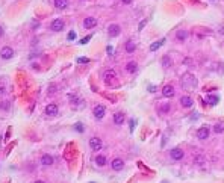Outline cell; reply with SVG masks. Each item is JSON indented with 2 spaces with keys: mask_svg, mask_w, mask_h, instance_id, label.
I'll return each instance as SVG.
<instances>
[{
  "mask_svg": "<svg viewBox=\"0 0 224 183\" xmlns=\"http://www.w3.org/2000/svg\"><path fill=\"white\" fill-rule=\"evenodd\" d=\"M180 83H182V88L183 90H186V91H194L195 88H197V79H195V76L191 73H185L182 76V79H180Z\"/></svg>",
  "mask_w": 224,
  "mask_h": 183,
  "instance_id": "obj_1",
  "label": "cell"
},
{
  "mask_svg": "<svg viewBox=\"0 0 224 183\" xmlns=\"http://www.w3.org/2000/svg\"><path fill=\"white\" fill-rule=\"evenodd\" d=\"M103 79H105V82L108 83V85H111V86H115V83H117V74L114 70H108L105 76H103Z\"/></svg>",
  "mask_w": 224,
  "mask_h": 183,
  "instance_id": "obj_2",
  "label": "cell"
},
{
  "mask_svg": "<svg viewBox=\"0 0 224 183\" xmlns=\"http://www.w3.org/2000/svg\"><path fill=\"white\" fill-rule=\"evenodd\" d=\"M183 156H185V153H183V150L179 148V147H176V148H173V150L170 151V157H171L173 161H182Z\"/></svg>",
  "mask_w": 224,
  "mask_h": 183,
  "instance_id": "obj_3",
  "label": "cell"
},
{
  "mask_svg": "<svg viewBox=\"0 0 224 183\" xmlns=\"http://www.w3.org/2000/svg\"><path fill=\"white\" fill-rule=\"evenodd\" d=\"M209 135H210V129L207 127V126H203V127H200L197 130V138L200 139V141H205L209 138Z\"/></svg>",
  "mask_w": 224,
  "mask_h": 183,
  "instance_id": "obj_4",
  "label": "cell"
},
{
  "mask_svg": "<svg viewBox=\"0 0 224 183\" xmlns=\"http://www.w3.org/2000/svg\"><path fill=\"white\" fill-rule=\"evenodd\" d=\"M90 147H91V150L94 151H98V150H102L103 148V142H102V139L100 138H97V136H94L90 139Z\"/></svg>",
  "mask_w": 224,
  "mask_h": 183,
  "instance_id": "obj_5",
  "label": "cell"
},
{
  "mask_svg": "<svg viewBox=\"0 0 224 183\" xmlns=\"http://www.w3.org/2000/svg\"><path fill=\"white\" fill-rule=\"evenodd\" d=\"M120 32H121V27H120V24H117V23H114V24H109V27H108V34H109V37L111 38H115L120 35Z\"/></svg>",
  "mask_w": 224,
  "mask_h": 183,
  "instance_id": "obj_6",
  "label": "cell"
},
{
  "mask_svg": "<svg viewBox=\"0 0 224 183\" xmlns=\"http://www.w3.org/2000/svg\"><path fill=\"white\" fill-rule=\"evenodd\" d=\"M64 26H65V23L62 21L61 18H56L52 21V24H50V29L53 30V32H61L62 29H64Z\"/></svg>",
  "mask_w": 224,
  "mask_h": 183,
  "instance_id": "obj_7",
  "label": "cell"
},
{
  "mask_svg": "<svg viewBox=\"0 0 224 183\" xmlns=\"http://www.w3.org/2000/svg\"><path fill=\"white\" fill-rule=\"evenodd\" d=\"M0 56H2L3 59H11V58L14 56V50H12L9 46H5V47L0 50Z\"/></svg>",
  "mask_w": 224,
  "mask_h": 183,
  "instance_id": "obj_8",
  "label": "cell"
},
{
  "mask_svg": "<svg viewBox=\"0 0 224 183\" xmlns=\"http://www.w3.org/2000/svg\"><path fill=\"white\" fill-rule=\"evenodd\" d=\"M105 113H106V109H105V106H102V105H97V106L94 108V117H95L97 120H102V118L105 117Z\"/></svg>",
  "mask_w": 224,
  "mask_h": 183,
  "instance_id": "obj_9",
  "label": "cell"
},
{
  "mask_svg": "<svg viewBox=\"0 0 224 183\" xmlns=\"http://www.w3.org/2000/svg\"><path fill=\"white\" fill-rule=\"evenodd\" d=\"M95 26H97V20L94 17H86L83 20V27L85 29H94Z\"/></svg>",
  "mask_w": 224,
  "mask_h": 183,
  "instance_id": "obj_10",
  "label": "cell"
},
{
  "mask_svg": "<svg viewBox=\"0 0 224 183\" xmlns=\"http://www.w3.org/2000/svg\"><path fill=\"white\" fill-rule=\"evenodd\" d=\"M46 115H49V117L58 115V106H56L55 103H50V105L46 106Z\"/></svg>",
  "mask_w": 224,
  "mask_h": 183,
  "instance_id": "obj_11",
  "label": "cell"
},
{
  "mask_svg": "<svg viewBox=\"0 0 224 183\" xmlns=\"http://www.w3.org/2000/svg\"><path fill=\"white\" fill-rule=\"evenodd\" d=\"M162 95L167 97V98L173 97V95H174V86H173V85H165V86L162 88Z\"/></svg>",
  "mask_w": 224,
  "mask_h": 183,
  "instance_id": "obj_12",
  "label": "cell"
},
{
  "mask_svg": "<svg viewBox=\"0 0 224 183\" xmlns=\"http://www.w3.org/2000/svg\"><path fill=\"white\" fill-rule=\"evenodd\" d=\"M123 166H124V162H123L120 157H115V159L112 161V169H114V171H121Z\"/></svg>",
  "mask_w": 224,
  "mask_h": 183,
  "instance_id": "obj_13",
  "label": "cell"
},
{
  "mask_svg": "<svg viewBox=\"0 0 224 183\" xmlns=\"http://www.w3.org/2000/svg\"><path fill=\"white\" fill-rule=\"evenodd\" d=\"M180 105H182L183 108H191V106L194 105V100H192L189 95H183V97L180 98Z\"/></svg>",
  "mask_w": 224,
  "mask_h": 183,
  "instance_id": "obj_14",
  "label": "cell"
},
{
  "mask_svg": "<svg viewBox=\"0 0 224 183\" xmlns=\"http://www.w3.org/2000/svg\"><path fill=\"white\" fill-rule=\"evenodd\" d=\"M114 123H115L117 126H121V124L124 123V113H123V112L114 113Z\"/></svg>",
  "mask_w": 224,
  "mask_h": 183,
  "instance_id": "obj_15",
  "label": "cell"
},
{
  "mask_svg": "<svg viewBox=\"0 0 224 183\" xmlns=\"http://www.w3.org/2000/svg\"><path fill=\"white\" fill-rule=\"evenodd\" d=\"M53 157L50 156V154H44L42 157H41V164L44 165V166H50V165H53Z\"/></svg>",
  "mask_w": 224,
  "mask_h": 183,
  "instance_id": "obj_16",
  "label": "cell"
},
{
  "mask_svg": "<svg viewBox=\"0 0 224 183\" xmlns=\"http://www.w3.org/2000/svg\"><path fill=\"white\" fill-rule=\"evenodd\" d=\"M126 70H127V73H136V70H138V64L135 62V61H130L127 65H126Z\"/></svg>",
  "mask_w": 224,
  "mask_h": 183,
  "instance_id": "obj_17",
  "label": "cell"
},
{
  "mask_svg": "<svg viewBox=\"0 0 224 183\" xmlns=\"http://www.w3.org/2000/svg\"><path fill=\"white\" fill-rule=\"evenodd\" d=\"M124 49H126V52H127V53H133V52L136 50V44H135V42L130 39V41H127V42H126Z\"/></svg>",
  "mask_w": 224,
  "mask_h": 183,
  "instance_id": "obj_18",
  "label": "cell"
},
{
  "mask_svg": "<svg viewBox=\"0 0 224 183\" xmlns=\"http://www.w3.org/2000/svg\"><path fill=\"white\" fill-rule=\"evenodd\" d=\"M218 100H220L218 95H207V97H206V101H207V105H210V106H215V105L218 103Z\"/></svg>",
  "mask_w": 224,
  "mask_h": 183,
  "instance_id": "obj_19",
  "label": "cell"
},
{
  "mask_svg": "<svg viewBox=\"0 0 224 183\" xmlns=\"http://www.w3.org/2000/svg\"><path fill=\"white\" fill-rule=\"evenodd\" d=\"M55 6L58 9H65L68 6V2L67 0H55Z\"/></svg>",
  "mask_w": 224,
  "mask_h": 183,
  "instance_id": "obj_20",
  "label": "cell"
},
{
  "mask_svg": "<svg viewBox=\"0 0 224 183\" xmlns=\"http://www.w3.org/2000/svg\"><path fill=\"white\" fill-rule=\"evenodd\" d=\"M188 37V32L186 30H179L177 34H176V38H177V41H185Z\"/></svg>",
  "mask_w": 224,
  "mask_h": 183,
  "instance_id": "obj_21",
  "label": "cell"
},
{
  "mask_svg": "<svg viewBox=\"0 0 224 183\" xmlns=\"http://www.w3.org/2000/svg\"><path fill=\"white\" fill-rule=\"evenodd\" d=\"M95 164L98 165V166H105L106 165V157L105 156H97L95 157Z\"/></svg>",
  "mask_w": 224,
  "mask_h": 183,
  "instance_id": "obj_22",
  "label": "cell"
},
{
  "mask_svg": "<svg viewBox=\"0 0 224 183\" xmlns=\"http://www.w3.org/2000/svg\"><path fill=\"white\" fill-rule=\"evenodd\" d=\"M162 44H164V39H161V41H158V42H153V44L150 46V50H151V52H156Z\"/></svg>",
  "mask_w": 224,
  "mask_h": 183,
  "instance_id": "obj_23",
  "label": "cell"
},
{
  "mask_svg": "<svg viewBox=\"0 0 224 183\" xmlns=\"http://www.w3.org/2000/svg\"><path fill=\"white\" fill-rule=\"evenodd\" d=\"M214 132H215L217 135L224 133V126H223V124H215V126H214Z\"/></svg>",
  "mask_w": 224,
  "mask_h": 183,
  "instance_id": "obj_24",
  "label": "cell"
},
{
  "mask_svg": "<svg viewBox=\"0 0 224 183\" xmlns=\"http://www.w3.org/2000/svg\"><path fill=\"white\" fill-rule=\"evenodd\" d=\"M162 65H164L165 68H167V67H170V65H171V59H170L168 56H164V58H162Z\"/></svg>",
  "mask_w": 224,
  "mask_h": 183,
  "instance_id": "obj_25",
  "label": "cell"
},
{
  "mask_svg": "<svg viewBox=\"0 0 224 183\" xmlns=\"http://www.w3.org/2000/svg\"><path fill=\"white\" fill-rule=\"evenodd\" d=\"M0 109H3V110L9 109V101H2V103H0Z\"/></svg>",
  "mask_w": 224,
  "mask_h": 183,
  "instance_id": "obj_26",
  "label": "cell"
},
{
  "mask_svg": "<svg viewBox=\"0 0 224 183\" xmlns=\"http://www.w3.org/2000/svg\"><path fill=\"white\" fill-rule=\"evenodd\" d=\"M77 62H79V64H88V62H90V59H88V58H79V59H77Z\"/></svg>",
  "mask_w": 224,
  "mask_h": 183,
  "instance_id": "obj_27",
  "label": "cell"
},
{
  "mask_svg": "<svg viewBox=\"0 0 224 183\" xmlns=\"http://www.w3.org/2000/svg\"><path fill=\"white\" fill-rule=\"evenodd\" d=\"M170 109H171V106H170V105H164V106H162V109H161V112H162V113H167Z\"/></svg>",
  "mask_w": 224,
  "mask_h": 183,
  "instance_id": "obj_28",
  "label": "cell"
},
{
  "mask_svg": "<svg viewBox=\"0 0 224 183\" xmlns=\"http://www.w3.org/2000/svg\"><path fill=\"white\" fill-rule=\"evenodd\" d=\"M67 38H68V41H73V39L76 38V32H74V30H71V32L68 34V37H67Z\"/></svg>",
  "mask_w": 224,
  "mask_h": 183,
  "instance_id": "obj_29",
  "label": "cell"
},
{
  "mask_svg": "<svg viewBox=\"0 0 224 183\" xmlns=\"http://www.w3.org/2000/svg\"><path fill=\"white\" fill-rule=\"evenodd\" d=\"M74 129H76V130H77V132H80V133L83 132V126H82L80 123H77V124H76V126H74Z\"/></svg>",
  "mask_w": 224,
  "mask_h": 183,
  "instance_id": "obj_30",
  "label": "cell"
},
{
  "mask_svg": "<svg viewBox=\"0 0 224 183\" xmlns=\"http://www.w3.org/2000/svg\"><path fill=\"white\" fill-rule=\"evenodd\" d=\"M70 101H71V103H79V98H77L76 95H70Z\"/></svg>",
  "mask_w": 224,
  "mask_h": 183,
  "instance_id": "obj_31",
  "label": "cell"
},
{
  "mask_svg": "<svg viewBox=\"0 0 224 183\" xmlns=\"http://www.w3.org/2000/svg\"><path fill=\"white\" fill-rule=\"evenodd\" d=\"M91 37H93V35H90V37H86L85 39H82V41H80V44H85V42H88V41L91 39Z\"/></svg>",
  "mask_w": 224,
  "mask_h": 183,
  "instance_id": "obj_32",
  "label": "cell"
},
{
  "mask_svg": "<svg viewBox=\"0 0 224 183\" xmlns=\"http://www.w3.org/2000/svg\"><path fill=\"white\" fill-rule=\"evenodd\" d=\"M135 126H136V121H135V120H130V130H133Z\"/></svg>",
  "mask_w": 224,
  "mask_h": 183,
  "instance_id": "obj_33",
  "label": "cell"
},
{
  "mask_svg": "<svg viewBox=\"0 0 224 183\" xmlns=\"http://www.w3.org/2000/svg\"><path fill=\"white\" fill-rule=\"evenodd\" d=\"M144 24H146V20H142V21H141V24H139V30L144 27Z\"/></svg>",
  "mask_w": 224,
  "mask_h": 183,
  "instance_id": "obj_34",
  "label": "cell"
},
{
  "mask_svg": "<svg viewBox=\"0 0 224 183\" xmlns=\"http://www.w3.org/2000/svg\"><path fill=\"white\" fill-rule=\"evenodd\" d=\"M3 35H5V30H3V27H2V26H0V38L3 37Z\"/></svg>",
  "mask_w": 224,
  "mask_h": 183,
  "instance_id": "obj_35",
  "label": "cell"
},
{
  "mask_svg": "<svg viewBox=\"0 0 224 183\" xmlns=\"http://www.w3.org/2000/svg\"><path fill=\"white\" fill-rule=\"evenodd\" d=\"M112 52H114V50H112V47L109 46V47H108V53H109V55H112Z\"/></svg>",
  "mask_w": 224,
  "mask_h": 183,
  "instance_id": "obj_36",
  "label": "cell"
},
{
  "mask_svg": "<svg viewBox=\"0 0 224 183\" xmlns=\"http://www.w3.org/2000/svg\"><path fill=\"white\" fill-rule=\"evenodd\" d=\"M123 3L124 5H129V3H132V0H123Z\"/></svg>",
  "mask_w": 224,
  "mask_h": 183,
  "instance_id": "obj_37",
  "label": "cell"
},
{
  "mask_svg": "<svg viewBox=\"0 0 224 183\" xmlns=\"http://www.w3.org/2000/svg\"><path fill=\"white\" fill-rule=\"evenodd\" d=\"M3 92H5V88H2V86H0V94H3Z\"/></svg>",
  "mask_w": 224,
  "mask_h": 183,
  "instance_id": "obj_38",
  "label": "cell"
},
{
  "mask_svg": "<svg viewBox=\"0 0 224 183\" xmlns=\"http://www.w3.org/2000/svg\"><path fill=\"white\" fill-rule=\"evenodd\" d=\"M35 183H46V182H42V180H37Z\"/></svg>",
  "mask_w": 224,
  "mask_h": 183,
  "instance_id": "obj_39",
  "label": "cell"
},
{
  "mask_svg": "<svg viewBox=\"0 0 224 183\" xmlns=\"http://www.w3.org/2000/svg\"><path fill=\"white\" fill-rule=\"evenodd\" d=\"M165 183H167V182H165Z\"/></svg>",
  "mask_w": 224,
  "mask_h": 183,
  "instance_id": "obj_40",
  "label": "cell"
}]
</instances>
